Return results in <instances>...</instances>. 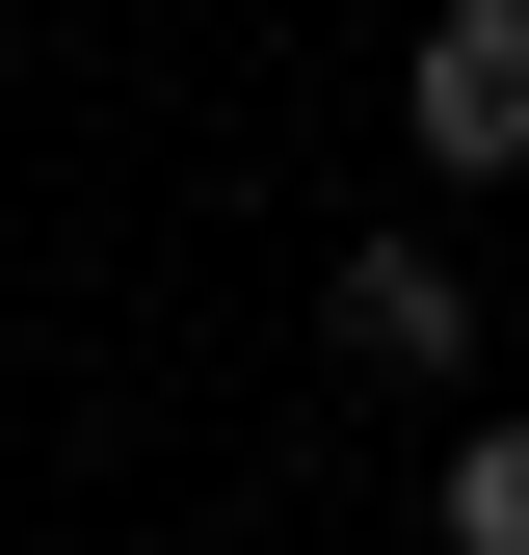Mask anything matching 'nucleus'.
Listing matches in <instances>:
<instances>
[{
  "label": "nucleus",
  "mask_w": 529,
  "mask_h": 555,
  "mask_svg": "<svg viewBox=\"0 0 529 555\" xmlns=\"http://www.w3.org/2000/svg\"><path fill=\"white\" fill-rule=\"evenodd\" d=\"M424 159H450V185L529 159V0H450V27H424Z\"/></svg>",
  "instance_id": "nucleus-1"
},
{
  "label": "nucleus",
  "mask_w": 529,
  "mask_h": 555,
  "mask_svg": "<svg viewBox=\"0 0 529 555\" xmlns=\"http://www.w3.org/2000/svg\"><path fill=\"white\" fill-rule=\"evenodd\" d=\"M318 318H345V371H450V344H477V292H450L424 238H371V264H345Z\"/></svg>",
  "instance_id": "nucleus-2"
},
{
  "label": "nucleus",
  "mask_w": 529,
  "mask_h": 555,
  "mask_svg": "<svg viewBox=\"0 0 529 555\" xmlns=\"http://www.w3.org/2000/svg\"><path fill=\"white\" fill-rule=\"evenodd\" d=\"M450 555H529V424H477V450H450Z\"/></svg>",
  "instance_id": "nucleus-3"
}]
</instances>
